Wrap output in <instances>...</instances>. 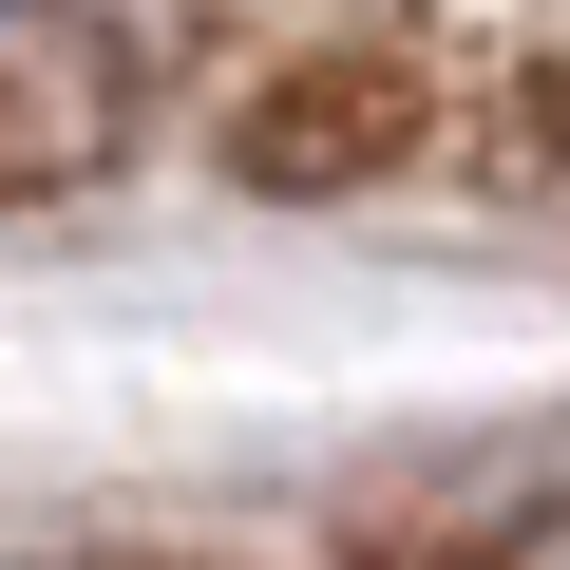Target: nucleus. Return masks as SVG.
Segmentation results:
<instances>
[{"mask_svg":"<svg viewBox=\"0 0 570 570\" xmlns=\"http://www.w3.org/2000/svg\"><path fill=\"white\" fill-rule=\"evenodd\" d=\"M438 134H456L438 77H400V58H305V77H266V96L228 115V171H247V190H362V171H419Z\"/></svg>","mask_w":570,"mask_h":570,"instance_id":"1","label":"nucleus"}]
</instances>
